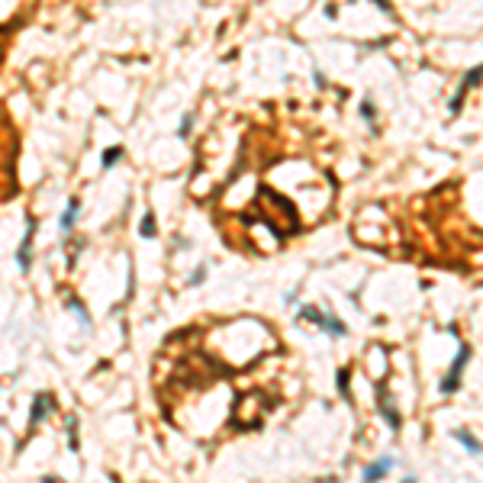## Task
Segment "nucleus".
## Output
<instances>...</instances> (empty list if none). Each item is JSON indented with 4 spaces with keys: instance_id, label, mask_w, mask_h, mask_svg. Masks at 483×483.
<instances>
[{
    "instance_id": "nucleus-1",
    "label": "nucleus",
    "mask_w": 483,
    "mask_h": 483,
    "mask_svg": "<svg viewBox=\"0 0 483 483\" xmlns=\"http://www.w3.org/2000/svg\"><path fill=\"white\" fill-rule=\"evenodd\" d=\"M13 193V129L0 116V197Z\"/></svg>"
},
{
    "instance_id": "nucleus-2",
    "label": "nucleus",
    "mask_w": 483,
    "mask_h": 483,
    "mask_svg": "<svg viewBox=\"0 0 483 483\" xmlns=\"http://www.w3.org/2000/svg\"><path fill=\"white\" fill-rule=\"evenodd\" d=\"M467 358H470V348L464 345L461 351H457L454 364H451V374L441 380V390H444V393H454V390H457V380H461V370H464V364H467Z\"/></svg>"
},
{
    "instance_id": "nucleus-7",
    "label": "nucleus",
    "mask_w": 483,
    "mask_h": 483,
    "mask_svg": "<svg viewBox=\"0 0 483 483\" xmlns=\"http://www.w3.org/2000/svg\"><path fill=\"white\" fill-rule=\"evenodd\" d=\"M152 229H155V219H152V216H145V222H142V235H152Z\"/></svg>"
},
{
    "instance_id": "nucleus-5",
    "label": "nucleus",
    "mask_w": 483,
    "mask_h": 483,
    "mask_svg": "<svg viewBox=\"0 0 483 483\" xmlns=\"http://www.w3.org/2000/svg\"><path fill=\"white\" fill-rule=\"evenodd\" d=\"M75 216H78V200L71 197V200H68V210H65V216H62V229H71V222H75Z\"/></svg>"
},
{
    "instance_id": "nucleus-8",
    "label": "nucleus",
    "mask_w": 483,
    "mask_h": 483,
    "mask_svg": "<svg viewBox=\"0 0 483 483\" xmlns=\"http://www.w3.org/2000/svg\"><path fill=\"white\" fill-rule=\"evenodd\" d=\"M4 42H7V26H0V62H4Z\"/></svg>"
},
{
    "instance_id": "nucleus-4",
    "label": "nucleus",
    "mask_w": 483,
    "mask_h": 483,
    "mask_svg": "<svg viewBox=\"0 0 483 483\" xmlns=\"http://www.w3.org/2000/svg\"><path fill=\"white\" fill-rule=\"evenodd\" d=\"M386 470H390V461H377V464H370V470L364 474V480H367V483H374V480H380V477L386 474Z\"/></svg>"
},
{
    "instance_id": "nucleus-6",
    "label": "nucleus",
    "mask_w": 483,
    "mask_h": 483,
    "mask_svg": "<svg viewBox=\"0 0 483 483\" xmlns=\"http://www.w3.org/2000/svg\"><path fill=\"white\" fill-rule=\"evenodd\" d=\"M119 155H123V148H106V155H103V168H110Z\"/></svg>"
},
{
    "instance_id": "nucleus-3",
    "label": "nucleus",
    "mask_w": 483,
    "mask_h": 483,
    "mask_svg": "<svg viewBox=\"0 0 483 483\" xmlns=\"http://www.w3.org/2000/svg\"><path fill=\"white\" fill-rule=\"evenodd\" d=\"M32 232H35V222L29 219V226H26V238H23V245H20V255H16V261H20V271H29V245H32Z\"/></svg>"
}]
</instances>
